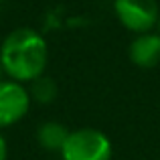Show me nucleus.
Wrapping results in <instances>:
<instances>
[{"instance_id": "f257e3e1", "label": "nucleus", "mask_w": 160, "mask_h": 160, "mask_svg": "<svg viewBox=\"0 0 160 160\" xmlns=\"http://www.w3.org/2000/svg\"><path fill=\"white\" fill-rule=\"evenodd\" d=\"M51 49L43 32L32 27H16L0 43V61L6 79L28 85L47 71Z\"/></svg>"}, {"instance_id": "f03ea898", "label": "nucleus", "mask_w": 160, "mask_h": 160, "mask_svg": "<svg viewBox=\"0 0 160 160\" xmlns=\"http://www.w3.org/2000/svg\"><path fill=\"white\" fill-rule=\"evenodd\" d=\"M59 156L61 160H112L113 144L99 128L83 126L69 132V138Z\"/></svg>"}, {"instance_id": "7ed1b4c3", "label": "nucleus", "mask_w": 160, "mask_h": 160, "mask_svg": "<svg viewBox=\"0 0 160 160\" xmlns=\"http://www.w3.org/2000/svg\"><path fill=\"white\" fill-rule=\"evenodd\" d=\"M113 14L118 22L132 35L156 31L160 20L158 0H113Z\"/></svg>"}, {"instance_id": "20e7f679", "label": "nucleus", "mask_w": 160, "mask_h": 160, "mask_svg": "<svg viewBox=\"0 0 160 160\" xmlns=\"http://www.w3.org/2000/svg\"><path fill=\"white\" fill-rule=\"evenodd\" d=\"M32 108V98L28 87L12 79L0 81V130L16 126L28 116Z\"/></svg>"}, {"instance_id": "39448f33", "label": "nucleus", "mask_w": 160, "mask_h": 160, "mask_svg": "<svg viewBox=\"0 0 160 160\" xmlns=\"http://www.w3.org/2000/svg\"><path fill=\"white\" fill-rule=\"evenodd\" d=\"M128 59L138 69H154L160 65V35L156 31L134 35L128 45Z\"/></svg>"}, {"instance_id": "423d86ee", "label": "nucleus", "mask_w": 160, "mask_h": 160, "mask_svg": "<svg viewBox=\"0 0 160 160\" xmlns=\"http://www.w3.org/2000/svg\"><path fill=\"white\" fill-rule=\"evenodd\" d=\"M69 132L71 130L67 128L63 122H57V120H47L43 124H39L35 132V138H37V144L45 150V152H55V154H61L63 146H65L67 138H69Z\"/></svg>"}, {"instance_id": "0eeeda50", "label": "nucleus", "mask_w": 160, "mask_h": 160, "mask_svg": "<svg viewBox=\"0 0 160 160\" xmlns=\"http://www.w3.org/2000/svg\"><path fill=\"white\" fill-rule=\"evenodd\" d=\"M28 93L32 98V103H41V106H47V103H53L59 95V87L57 81L49 75H43V77L35 79L32 83H28Z\"/></svg>"}, {"instance_id": "6e6552de", "label": "nucleus", "mask_w": 160, "mask_h": 160, "mask_svg": "<svg viewBox=\"0 0 160 160\" xmlns=\"http://www.w3.org/2000/svg\"><path fill=\"white\" fill-rule=\"evenodd\" d=\"M0 160H8V142L0 130Z\"/></svg>"}, {"instance_id": "1a4fd4ad", "label": "nucleus", "mask_w": 160, "mask_h": 160, "mask_svg": "<svg viewBox=\"0 0 160 160\" xmlns=\"http://www.w3.org/2000/svg\"><path fill=\"white\" fill-rule=\"evenodd\" d=\"M2 79H6V75H4V69H2V61H0V81Z\"/></svg>"}, {"instance_id": "9d476101", "label": "nucleus", "mask_w": 160, "mask_h": 160, "mask_svg": "<svg viewBox=\"0 0 160 160\" xmlns=\"http://www.w3.org/2000/svg\"><path fill=\"white\" fill-rule=\"evenodd\" d=\"M156 32L160 35V20H158V27H156Z\"/></svg>"}]
</instances>
